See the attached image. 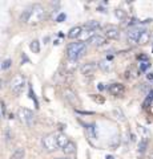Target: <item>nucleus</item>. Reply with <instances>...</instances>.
Returning a JSON list of instances; mask_svg holds the SVG:
<instances>
[{
  "instance_id": "f257e3e1",
  "label": "nucleus",
  "mask_w": 153,
  "mask_h": 159,
  "mask_svg": "<svg viewBox=\"0 0 153 159\" xmlns=\"http://www.w3.org/2000/svg\"><path fill=\"white\" fill-rule=\"evenodd\" d=\"M85 49H87L85 43H81V41L68 44V47H67L68 60H71V61H77V60L85 53Z\"/></svg>"
},
{
  "instance_id": "f03ea898",
  "label": "nucleus",
  "mask_w": 153,
  "mask_h": 159,
  "mask_svg": "<svg viewBox=\"0 0 153 159\" xmlns=\"http://www.w3.org/2000/svg\"><path fill=\"white\" fill-rule=\"evenodd\" d=\"M29 16H28V24H37L44 20L45 17V9L40 4H33L31 9H28Z\"/></svg>"
},
{
  "instance_id": "7ed1b4c3",
  "label": "nucleus",
  "mask_w": 153,
  "mask_h": 159,
  "mask_svg": "<svg viewBox=\"0 0 153 159\" xmlns=\"http://www.w3.org/2000/svg\"><path fill=\"white\" fill-rule=\"evenodd\" d=\"M41 145L44 147V150L48 151V152H52V151H56L59 146H57V142H56V135L55 134H47L45 137H43L41 139Z\"/></svg>"
},
{
  "instance_id": "20e7f679",
  "label": "nucleus",
  "mask_w": 153,
  "mask_h": 159,
  "mask_svg": "<svg viewBox=\"0 0 153 159\" xmlns=\"http://www.w3.org/2000/svg\"><path fill=\"white\" fill-rule=\"evenodd\" d=\"M24 86H26V78L20 74H17V76H15L12 80H11V84H9V88H11V90L16 94H20L23 92Z\"/></svg>"
},
{
  "instance_id": "39448f33",
  "label": "nucleus",
  "mask_w": 153,
  "mask_h": 159,
  "mask_svg": "<svg viewBox=\"0 0 153 159\" xmlns=\"http://www.w3.org/2000/svg\"><path fill=\"white\" fill-rule=\"evenodd\" d=\"M108 92L115 97H121V96H124V93H125V86L120 82H116V84H112V85L108 86Z\"/></svg>"
},
{
  "instance_id": "423d86ee",
  "label": "nucleus",
  "mask_w": 153,
  "mask_h": 159,
  "mask_svg": "<svg viewBox=\"0 0 153 159\" xmlns=\"http://www.w3.org/2000/svg\"><path fill=\"white\" fill-rule=\"evenodd\" d=\"M20 116H22V119L27 123L28 126H32L33 121H35V114H33L32 110H29V109L24 107V109H22V110H20Z\"/></svg>"
},
{
  "instance_id": "0eeeda50",
  "label": "nucleus",
  "mask_w": 153,
  "mask_h": 159,
  "mask_svg": "<svg viewBox=\"0 0 153 159\" xmlns=\"http://www.w3.org/2000/svg\"><path fill=\"white\" fill-rule=\"evenodd\" d=\"M141 32H142V31H141L140 28H137V27H133V28H131V29H128V32H127V39H128V41H129L131 44L137 43V40H139Z\"/></svg>"
},
{
  "instance_id": "6e6552de",
  "label": "nucleus",
  "mask_w": 153,
  "mask_h": 159,
  "mask_svg": "<svg viewBox=\"0 0 153 159\" xmlns=\"http://www.w3.org/2000/svg\"><path fill=\"white\" fill-rule=\"evenodd\" d=\"M96 68H97L96 62H85L80 68V72H81L83 76H87L88 77V76H92V74L96 72Z\"/></svg>"
},
{
  "instance_id": "1a4fd4ad",
  "label": "nucleus",
  "mask_w": 153,
  "mask_h": 159,
  "mask_svg": "<svg viewBox=\"0 0 153 159\" xmlns=\"http://www.w3.org/2000/svg\"><path fill=\"white\" fill-rule=\"evenodd\" d=\"M104 37L108 40H117L120 37V31H118V28H116V27H108L105 29Z\"/></svg>"
},
{
  "instance_id": "9d476101",
  "label": "nucleus",
  "mask_w": 153,
  "mask_h": 159,
  "mask_svg": "<svg viewBox=\"0 0 153 159\" xmlns=\"http://www.w3.org/2000/svg\"><path fill=\"white\" fill-rule=\"evenodd\" d=\"M107 43V39L103 36V34H93V36L88 40V44L91 45H95V47H101Z\"/></svg>"
},
{
  "instance_id": "9b49d317",
  "label": "nucleus",
  "mask_w": 153,
  "mask_h": 159,
  "mask_svg": "<svg viewBox=\"0 0 153 159\" xmlns=\"http://www.w3.org/2000/svg\"><path fill=\"white\" fill-rule=\"evenodd\" d=\"M56 142H57L59 148H64L67 143L69 142V139H68V137L64 133H57L56 134Z\"/></svg>"
},
{
  "instance_id": "f8f14e48",
  "label": "nucleus",
  "mask_w": 153,
  "mask_h": 159,
  "mask_svg": "<svg viewBox=\"0 0 153 159\" xmlns=\"http://www.w3.org/2000/svg\"><path fill=\"white\" fill-rule=\"evenodd\" d=\"M64 97H65L68 101L72 103V105H77V103H79V99L76 97L75 92L71 90V89H65V90H64Z\"/></svg>"
},
{
  "instance_id": "ddd939ff",
  "label": "nucleus",
  "mask_w": 153,
  "mask_h": 159,
  "mask_svg": "<svg viewBox=\"0 0 153 159\" xmlns=\"http://www.w3.org/2000/svg\"><path fill=\"white\" fill-rule=\"evenodd\" d=\"M61 151L65 154V155H72V154L76 152V143L72 142V141H69V142H68L67 145H65V147L61 148Z\"/></svg>"
},
{
  "instance_id": "4468645a",
  "label": "nucleus",
  "mask_w": 153,
  "mask_h": 159,
  "mask_svg": "<svg viewBox=\"0 0 153 159\" xmlns=\"http://www.w3.org/2000/svg\"><path fill=\"white\" fill-rule=\"evenodd\" d=\"M83 32V28L80 25H76V27H73L69 29V32H68V37L72 39V40H75V39H79L80 37V34Z\"/></svg>"
},
{
  "instance_id": "2eb2a0df",
  "label": "nucleus",
  "mask_w": 153,
  "mask_h": 159,
  "mask_svg": "<svg viewBox=\"0 0 153 159\" xmlns=\"http://www.w3.org/2000/svg\"><path fill=\"white\" fill-rule=\"evenodd\" d=\"M93 34H96L95 33V31H91V29H83V32H81V34H80V39H81V43H84V41H85V40H87V41H88V40H89L92 36H93Z\"/></svg>"
},
{
  "instance_id": "dca6fc26",
  "label": "nucleus",
  "mask_w": 153,
  "mask_h": 159,
  "mask_svg": "<svg viewBox=\"0 0 153 159\" xmlns=\"http://www.w3.org/2000/svg\"><path fill=\"white\" fill-rule=\"evenodd\" d=\"M98 68H100L103 72H111L113 66H112V64L108 61V60H103V61L98 62Z\"/></svg>"
},
{
  "instance_id": "f3484780",
  "label": "nucleus",
  "mask_w": 153,
  "mask_h": 159,
  "mask_svg": "<svg viewBox=\"0 0 153 159\" xmlns=\"http://www.w3.org/2000/svg\"><path fill=\"white\" fill-rule=\"evenodd\" d=\"M149 41V32L148 31H142L139 40H137V44H140V45H145V44Z\"/></svg>"
},
{
  "instance_id": "a211bd4d",
  "label": "nucleus",
  "mask_w": 153,
  "mask_h": 159,
  "mask_svg": "<svg viewBox=\"0 0 153 159\" xmlns=\"http://www.w3.org/2000/svg\"><path fill=\"white\" fill-rule=\"evenodd\" d=\"M24 155H26V150H24V148H22V147H19V148H16V150L13 151L12 159H23Z\"/></svg>"
},
{
  "instance_id": "6ab92c4d",
  "label": "nucleus",
  "mask_w": 153,
  "mask_h": 159,
  "mask_svg": "<svg viewBox=\"0 0 153 159\" xmlns=\"http://www.w3.org/2000/svg\"><path fill=\"white\" fill-rule=\"evenodd\" d=\"M85 28L87 29H91V31H96L97 28H100V23L95 21V20H92V21H88L85 24Z\"/></svg>"
},
{
  "instance_id": "aec40b11",
  "label": "nucleus",
  "mask_w": 153,
  "mask_h": 159,
  "mask_svg": "<svg viewBox=\"0 0 153 159\" xmlns=\"http://www.w3.org/2000/svg\"><path fill=\"white\" fill-rule=\"evenodd\" d=\"M115 16L118 19V20H125L127 19V12L124 11V9H120V8H117V9H115Z\"/></svg>"
},
{
  "instance_id": "412c9836",
  "label": "nucleus",
  "mask_w": 153,
  "mask_h": 159,
  "mask_svg": "<svg viewBox=\"0 0 153 159\" xmlns=\"http://www.w3.org/2000/svg\"><path fill=\"white\" fill-rule=\"evenodd\" d=\"M29 48H31V51L33 53H39L40 52V43H39L37 40H33V41L29 44Z\"/></svg>"
},
{
  "instance_id": "4be33fe9",
  "label": "nucleus",
  "mask_w": 153,
  "mask_h": 159,
  "mask_svg": "<svg viewBox=\"0 0 153 159\" xmlns=\"http://www.w3.org/2000/svg\"><path fill=\"white\" fill-rule=\"evenodd\" d=\"M112 114H113V116H115L117 119H120V121H125V118H124V114L121 113V110H120V109H113Z\"/></svg>"
},
{
  "instance_id": "5701e85b",
  "label": "nucleus",
  "mask_w": 153,
  "mask_h": 159,
  "mask_svg": "<svg viewBox=\"0 0 153 159\" xmlns=\"http://www.w3.org/2000/svg\"><path fill=\"white\" fill-rule=\"evenodd\" d=\"M91 98H92L95 102H97V103H104V102H105V98L103 97V96H97V94H92Z\"/></svg>"
},
{
  "instance_id": "b1692460",
  "label": "nucleus",
  "mask_w": 153,
  "mask_h": 159,
  "mask_svg": "<svg viewBox=\"0 0 153 159\" xmlns=\"http://www.w3.org/2000/svg\"><path fill=\"white\" fill-rule=\"evenodd\" d=\"M146 145H148V141L144 138V139H142V141L139 143V151H140V152H144L145 148H146Z\"/></svg>"
},
{
  "instance_id": "393cba45",
  "label": "nucleus",
  "mask_w": 153,
  "mask_h": 159,
  "mask_svg": "<svg viewBox=\"0 0 153 159\" xmlns=\"http://www.w3.org/2000/svg\"><path fill=\"white\" fill-rule=\"evenodd\" d=\"M149 66H151V62L148 61V60H146V61H142V62H140V70H141V72H145V70H146V69L149 68Z\"/></svg>"
},
{
  "instance_id": "a878e982",
  "label": "nucleus",
  "mask_w": 153,
  "mask_h": 159,
  "mask_svg": "<svg viewBox=\"0 0 153 159\" xmlns=\"http://www.w3.org/2000/svg\"><path fill=\"white\" fill-rule=\"evenodd\" d=\"M11 64H12V61H11L9 58H7L6 61L2 62V65H0V66H2V69H8L9 66H11Z\"/></svg>"
},
{
  "instance_id": "bb28decb",
  "label": "nucleus",
  "mask_w": 153,
  "mask_h": 159,
  "mask_svg": "<svg viewBox=\"0 0 153 159\" xmlns=\"http://www.w3.org/2000/svg\"><path fill=\"white\" fill-rule=\"evenodd\" d=\"M64 19H65V13H60V15H59V16H57L56 21H57V23H61Z\"/></svg>"
},
{
  "instance_id": "cd10ccee",
  "label": "nucleus",
  "mask_w": 153,
  "mask_h": 159,
  "mask_svg": "<svg viewBox=\"0 0 153 159\" xmlns=\"http://www.w3.org/2000/svg\"><path fill=\"white\" fill-rule=\"evenodd\" d=\"M148 111H149L152 116H153V99L151 101V103H149V106H148Z\"/></svg>"
},
{
  "instance_id": "c85d7f7f",
  "label": "nucleus",
  "mask_w": 153,
  "mask_h": 159,
  "mask_svg": "<svg viewBox=\"0 0 153 159\" xmlns=\"http://www.w3.org/2000/svg\"><path fill=\"white\" fill-rule=\"evenodd\" d=\"M98 89H100V90H104V89H105L104 84H98Z\"/></svg>"
},
{
  "instance_id": "c756f323",
  "label": "nucleus",
  "mask_w": 153,
  "mask_h": 159,
  "mask_svg": "<svg viewBox=\"0 0 153 159\" xmlns=\"http://www.w3.org/2000/svg\"><path fill=\"white\" fill-rule=\"evenodd\" d=\"M146 77H148V80H153V73H148Z\"/></svg>"
},
{
  "instance_id": "7c9ffc66",
  "label": "nucleus",
  "mask_w": 153,
  "mask_h": 159,
  "mask_svg": "<svg viewBox=\"0 0 153 159\" xmlns=\"http://www.w3.org/2000/svg\"><path fill=\"white\" fill-rule=\"evenodd\" d=\"M3 89V80H0V90Z\"/></svg>"
},
{
  "instance_id": "2f4dec72",
  "label": "nucleus",
  "mask_w": 153,
  "mask_h": 159,
  "mask_svg": "<svg viewBox=\"0 0 153 159\" xmlns=\"http://www.w3.org/2000/svg\"><path fill=\"white\" fill-rule=\"evenodd\" d=\"M105 159H115V158H113V155H107Z\"/></svg>"
},
{
  "instance_id": "473e14b6",
  "label": "nucleus",
  "mask_w": 153,
  "mask_h": 159,
  "mask_svg": "<svg viewBox=\"0 0 153 159\" xmlns=\"http://www.w3.org/2000/svg\"><path fill=\"white\" fill-rule=\"evenodd\" d=\"M56 159H71V158H67V157H64V158H56Z\"/></svg>"
}]
</instances>
